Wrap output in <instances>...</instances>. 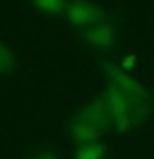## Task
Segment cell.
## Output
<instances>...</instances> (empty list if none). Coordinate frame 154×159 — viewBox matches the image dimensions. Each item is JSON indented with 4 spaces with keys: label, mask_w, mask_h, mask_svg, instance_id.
<instances>
[{
    "label": "cell",
    "mask_w": 154,
    "mask_h": 159,
    "mask_svg": "<svg viewBox=\"0 0 154 159\" xmlns=\"http://www.w3.org/2000/svg\"><path fill=\"white\" fill-rule=\"evenodd\" d=\"M101 66L106 68L108 76H110V83L116 87L120 93L125 96V100L129 102L131 117H142L143 119L146 115H150V110H152L150 93H148L137 81H133L125 70H120L118 66H112L110 61H101Z\"/></svg>",
    "instance_id": "cell-1"
},
{
    "label": "cell",
    "mask_w": 154,
    "mask_h": 159,
    "mask_svg": "<svg viewBox=\"0 0 154 159\" xmlns=\"http://www.w3.org/2000/svg\"><path fill=\"white\" fill-rule=\"evenodd\" d=\"M108 129V108H106V98L99 96L95 98L84 110L78 112L76 121L72 123V134L78 140H95L104 136Z\"/></svg>",
    "instance_id": "cell-2"
},
{
    "label": "cell",
    "mask_w": 154,
    "mask_h": 159,
    "mask_svg": "<svg viewBox=\"0 0 154 159\" xmlns=\"http://www.w3.org/2000/svg\"><path fill=\"white\" fill-rule=\"evenodd\" d=\"M66 17L74 28H95L106 19V11L91 0H72Z\"/></svg>",
    "instance_id": "cell-3"
},
{
    "label": "cell",
    "mask_w": 154,
    "mask_h": 159,
    "mask_svg": "<svg viewBox=\"0 0 154 159\" xmlns=\"http://www.w3.org/2000/svg\"><path fill=\"white\" fill-rule=\"evenodd\" d=\"M106 108H108V121L114 123L118 132H127L131 127V121H133L131 106H129V102L125 100V96L112 83H110V87L106 91Z\"/></svg>",
    "instance_id": "cell-4"
},
{
    "label": "cell",
    "mask_w": 154,
    "mask_h": 159,
    "mask_svg": "<svg viewBox=\"0 0 154 159\" xmlns=\"http://www.w3.org/2000/svg\"><path fill=\"white\" fill-rule=\"evenodd\" d=\"M83 38L87 43H91L93 47H99V49H112L114 47V25L110 21H101L99 25L91 28L89 32H84Z\"/></svg>",
    "instance_id": "cell-5"
},
{
    "label": "cell",
    "mask_w": 154,
    "mask_h": 159,
    "mask_svg": "<svg viewBox=\"0 0 154 159\" xmlns=\"http://www.w3.org/2000/svg\"><path fill=\"white\" fill-rule=\"evenodd\" d=\"M32 7L47 15H61L66 13V0H32Z\"/></svg>",
    "instance_id": "cell-6"
},
{
    "label": "cell",
    "mask_w": 154,
    "mask_h": 159,
    "mask_svg": "<svg viewBox=\"0 0 154 159\" xmlns=\"http://www.w3.org/2000/svg\"><path fill=\"white\" fill-rule=\"evenodd\" d=\"M15 70V55L13 51L0 40V74H11Z\"/></svg>",
    "instance_id": "cell-7"
},
{
    "label": "cell",
    "mask_w": 154,
    "mask_h": 159,
    "mask_svg": "<svg viewBox=\"0 0 154 159\" xmlns=\"http://www.w3.org/2000/svg\"><path fill=\"white\" fill-rule=\"evenodd\" d=\"M106 153L104 144H87V147L78 148L76 159H101V155Z\"/></svg>",
    "instance_id": "cell-8"
},
{
    "label": "cell",
    "mask_w": 154,
    "mask_h": 159,
    "mask_svg": "<svg viewBox=\"0 0 154 159\" xmlns=\"http://www.w3.org/2000/svg\"><path fill=\"white\" fill-rule=\"evenodd\" d=\"M34 159H55V155H53V153H49V151H42V153H38Z\"/></svg>",
    "instance_id": "cell-9"
}]
</instances>
